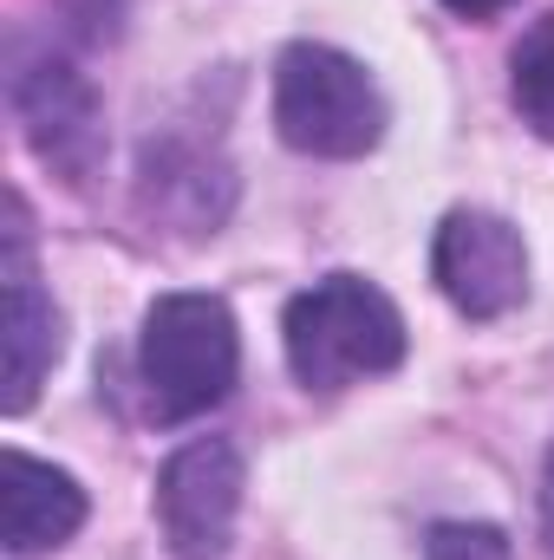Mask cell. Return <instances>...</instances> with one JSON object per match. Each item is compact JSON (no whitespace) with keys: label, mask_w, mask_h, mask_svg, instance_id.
I'll use <instances>...</instances> for the list:
<instances>
[{"label":"cell","mask_w":554,"mask_h":560,"mask_svg":"<svg viewBox=\"0 0 554 560\" xmlns=\"http://www.w3.org/2000/svg\"><path fill=\"white\" fill-rule=\"evenodd\" d=\"M287 365L307 392H339L353 378H379L405 365V319L399 306L359 275H326L287 300L280 319Z\"/></svg>","instance_id":"cell-1"},{"label":"cell","mask_w":554,"mask_h":560,"mask_svg":"<svg viewBox=\"0 0 554 560\" xmlns=\"http://www.w3.org/2000/svg\"><path fill=\"white\" fill-rule=\"evenodd\" d=\"M235 365H242V339H235L229 300H216V293H163L143 313L138 378L157 423H189L203 411H216L235 392Z\"/></svg>","instance_id":"cell-2"},{"label":"cell","mask_w":554,"mask_h":560,"mask_svg":"<svg viewBox=\"0 0 554 560\" xmlns=\"http://www.w3.org/2000/svg\"><path fill=\"white\" fill-rule=\"evenodd\" d=\"M275 131L300 156H366L385 138V98L359 59L300 39L275 66Z\"/></svg>","instance_id":"cell-3"},{"label":"cell","mask_w":554,"mask_h":560,"mask_svg":"<svg viewBox=\"0 0 554 560\" xmlns=\"http://www.w3.org/2000/svg\"><path fill=\"white\" fill-rule=\"evenodd\" d=\"M430 275L463 319H503L529 293V248L489 209H450L430 242Z\"/></svg>","instance_id":"cell-4"},{"label":"cell","mask_w":554,"mask_h":560,"mask_svg":"<svg viewBox=\"0 0 554 560\" xmlns=\"http://www.w3.org/2000/svg\"><path fill=\"white\" fill-rule=\"evenodd\" d=\"M242 509V456L216 436L183 443L157 476V522L183 560H216L235 535Z\"/></svg>","instance_id":"cell-5"},{"label":"cell","mask_w":554,"mask_h":560,"mask_svg":"<svg viewBox=\"0 0 554 560\" xmlns=\"http://www.w3.org/2000/svg\"><path fill=\"white\" fill-rule=\"evenodd\" d=\"M13 112H20V125H26V143H33L59 176H72V183L92 176V163H99V150H105V131H99V98H92V85H85L72 66L46 59V66L20 72Z\"/></svg>","instance_id":"cell-6"},{"label":"cell","mask_w":554,"mask_h":560,"mask_svg":"<svg viewBox=\"0 0 554 560\" xmlns=\"http://www.w3.org/2000/svg\"><path fill=\"white\" fill-rule=\"evenodd\" d=\"M79 522H85V489L66 469L39 463L26 450L0 456V541H7V555L59 548L79 535Z\"/></svg>","instance_id":"cell-7"},{"label":"cell","mask_w":554,"mask_h":560,"mask_svg":"<svg viewBox=\"0 0 554 560\" xmlns=\"http://www.w3.org/2000/svg\"><path fill=\"white\" fill-rule=\"evenodd\" d=\"M0 352H7V418H20L39 392V378L59 359V306L33 287L26 268H7V306H0Z\"/></svg>","instance_id":"cell-8"},{"label":"cell","mask_w":554,"mask_h":560,"mask_svg":"<svg viewBox=\"0 0 554 560\" xmlns=\"http://www.w3.org/2000/svg\"><path fill=\"white\" fill-rule=\"evenodd\" d=\"M509 98H516L522 125H535V138L554 143V13H542L522 33V46L509 59Z\"/></svg>","instance_id":"cell-9"},{"label":"cell","mask_w":554,"mask_h":560,"mask_svg":"<svg viewBox=\"0 0 554 560\" xmlns=\"http://www.w3.org/2000/svg\"><path fill=\"white\" fill-rule=\"evenodd\" d=\"M424 560H516V548L489 522H437L424 535Z\"/></svg>","instance_id":"cell-10"},{"label":"cell","mask_w":554,"mask_h":560,"mask_svg":"<svg viewBox=\"0 0 554 560\" xmlns=\"http://www.w3.org/2000/svg\"><path fill=\"white\" fill-rule=\"evenodd\" d=\"M542 541H549V555H554V450H549V463H542Z\"/></svg>","instance_id":"cell-11"},{"label":"cell","mask_w":554,"mask_h":560,"mask_svg":"<svg viewBox=\"0 0 554 560\" xmlns=\"http://www.w3.org/2000/svg\"><path fill=\"white\" fill-rule=\"evenodd\" d=\"M450 13H463V20H489V13H503L509 0H443Z\"/></svg>","instance_id":"cell-12"}]
</instances>
